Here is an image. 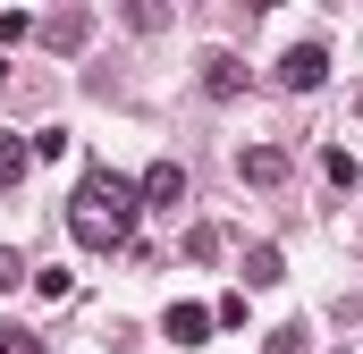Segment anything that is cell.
<instances>
[{
    "instance_id": "2",
    "label": "cell",
    "mask_w": 363,
    "mask_h": 354,
    "mask_svg": "<svg viewBox=\"0 0 363 354\" xmlns=\"http://www.w3.org/2000/svg\"><path fill=\"white\" fill-rule=\"evenodd\" d=\"M279 85H287V93L330 85V42H296V51H279Z\"/></svg>"
},
{
    "instance_id": "4",
    "label": "cell",
    "mask_w": 363,
    "mask_h": 354,
    "mask_svg": "<svg viewBox=\"0 0 363 354\" xmlns=\"http://www.w3.org/2000/svg\"><path fill=\"white\" fill-rule=\"evenodd\" d=\"M144 202H152V211H178V202H186V169H178V161H161V169H152Z\"/></svg>"
},
{
    "instance_id": "8",
    "label": "cell",
    "mask_w": 363,
    "mask_h": 354,
    "mask_svg": "<svg viewBox=\"0 0 363 354\" xmlns=\"http://www.w3.org/2000/svg\"><path fill=\"white\" fill-rule=\"evenodd\" d=\"M0 354H43V338H34V329H9V321H0Z\"/></svg>"
},
{
    "instance_id": "3",
    "label": "cell",
    "mask_w": 363,
    "mask_h": 354,
    "mask_svg": "<svg viewBox=\"0 0 363 354\" xmlns=\"http://www.w3.org/2000/svg\"><path fill=\"white\" fill-rule=\"evenodd\" d=\"M161 338H169V346H203V338H211V304H169V312H161Z\"/></svg>"
},
{
    "instance_id": "9",
    "label": "cell",
    "mask_w": 363,
    "mask_h": 354,
    "mask_svg": "<svg viewBox=\"0 0 363 354\" xmlns=\"http://www.w3.org/2000/svg\"><path fill=\"white\" fill-rule=\"evenodd\" d=\"M262 354H304V329H271V338H262Z\"/></svg>"
},
{
    "instance_id": "5",
    "label": "cell",
    "mask_w": 363,
    "mask_h": 354,
    "mask_svg": "<svg viewBox=\"0 0 363 354\" xmlns=\"http://www.w3.org/2000/svg\"><path fill=\"white\" fill-rule=\"evenodd\" d=\"M237 169H245V185H279V177H287V152H271V144H254V152H245Z\"/></svg>"
},
{
    "instance_id": "10",
    "label": "cell",
    "mask_w": 363,
    "mask_h": 354,
    "mask_svg": "<svg viewBox=\"0 0 363 354\" xmlns=\"http://www.w3.org/2000/svg\"><path fill=\"white\" fill-rule=\"evenodd\" d=\"M0 287H17V253H0Z\"/></svg>"
},
{
    "instance_id": "7",
    "label": "cell",
    "mask_w": 363,
    "mask_h": 354,
    "mask_svg": "<svg viewBox=\"0 0 363 354\" xmlns=\"http://www.w3.org/2000/svg\"><path fill=\"white\" fill-rule=\"evenodd\" d=\"M26 161H34V144H17V135H0V185H17V177H26Z\"/></svg>"
},
{
    "instance_id": "11",
    "label": "cell",
    "mask_w": 363,
    "mask_h": 354,
    "mask_svg": "<svg viewBox=\"0 0 363 354\" xmlns=\"http://www.w3.org/2000/svg\"><path fill=\"white\" fill-rule=\"evenodd\" d=\"M0 93H9V59H0Z\"/></svg>"
},
{
    "instance_id": "6",
    "label": "cell",
    "mask_w": 363,
    "mask_h": 354,
    "mask_svg": "<svg viewBox=\"0 0 363 354\" xmlns=\"http://www.w3.org/2000/svg\"><path fill=\"white\" fill-rule=\"evenodd\" d=\"M203 85H211V93H245V59H228V51H220V59L203 68Z\"/></svg>"
},
{
    "instance_id": "1",
    "label": "cell",
    "mask_w": 363,
    "mask_h": 354,
    "mask_svg": "<svg viewBox=\"0 0 363 354\" xmlns=\"http://www.w3.org/2000/svg\"><path fill=\"white\" fill-rule=\"evenodd\" d=\"M135 219H144V185H135V177H110V169L77 177V194H68V228H77V245L118 253V245L135 236Z\"/></svg>"
}]
</instances>
